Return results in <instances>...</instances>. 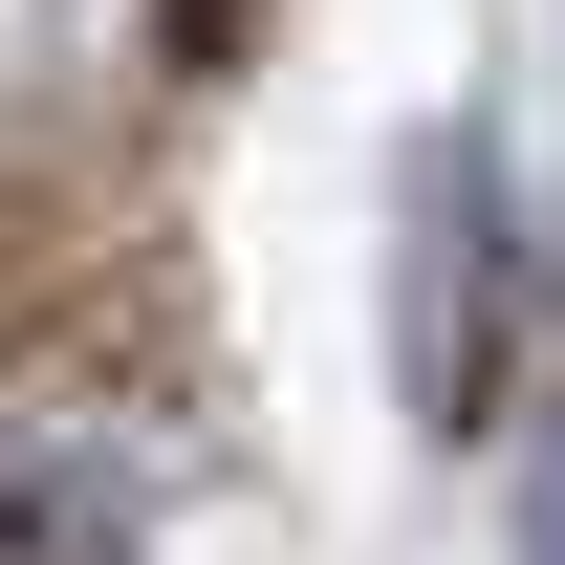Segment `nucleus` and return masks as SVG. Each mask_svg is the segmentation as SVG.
<instances>
[{"instance_id":"nucleus-1","label":"nucleus","mask_w":565,"mask_h":565,"mask_svg":"<svg viewBox=\"0 0 565 565\" xmlns=\"http://www.w3.org/2000/svg\"><path fill=\"white\" fill-rule=\"evenodd\" d=\"M414 414H479V327H500V196H479V152H414Z\"/></svg>"},{"instance_id":"nucleus-2","label":"nucleus","mask_w":565,"mask_h":565,"mask_svg":"<svg viewBox=\"0 0 565 565\" xmlns=\"http://www.w3.org/2000/svg\"><path fill=\"white\" fill-rule=\"evenodd\" d=\"M522 565H565V457H544V500H522Z\"/></svg>"}]
</instances>
